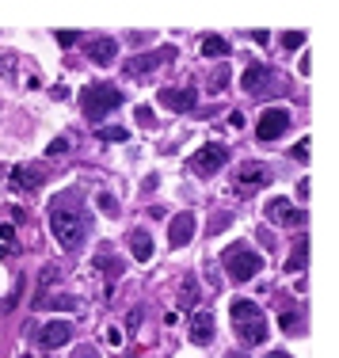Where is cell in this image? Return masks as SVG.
<instances>
[{"instance_id":"1","label":"cell","mask_w":339,"mask_h":358,"mask_svg":"<svg viewBox=\"0 0 339 358\" xmlns=\"http://www.w3.org/2000/svg\"><path fill=\"white\" fill-rule=\"evenodd\" d=\"M50 233L57 236V244H62L65 252L80 248L84 233H88V217H84V210L76 206L73 194H65V199L54 202V210H50Z\"/></svg>"},{"instance_id":"2","label":"cell","mask_w":339,"mask_h":358,"mask_svg":"<svg viewBox=\"0 0 339 358\" xmlns=\"http://www.w3.org/2000/svg\"><path fill=\"white\" fill-rule=\"evenodd\" d=\"M229 317H233L236 339H240L244 347H259V343H267L271 328H267V317H264V309H259L256 301H248V297H236V301L229 305Z\"/></svg>"},{"instance_id":"3","label":"cell","mask_w":339,"mask_h":358,"mask_svg":"<svg viewBox=\"0 0 339 358\" xmlns=\"http://www.w3.org/2000/svg\"><path fill=\"white\" fill-rule=\"evenodd\" d=\"M222 263H225V275L233 278V282H252V278L259 275V267H264L259 252H252L248 244H229Z\"/></svg>"},{"instance_id":"4","label":"cell","mask_w":339,"mask_h":358,"mask_svg":"<svg viewBox=\"0 0 339 358\" xmlns=\"http://www.w3.org/2000/svg\"><path fill=\"white\" fill-rule=\"evenodd\" d=\"M80 103H84V115H88L92 122H99L103 115H111V110L122 107V92H118L115 84H88Z\"/></svg>"},{"instance_id":"5","label":"cell","mask_w":339,"mask_h":358,"mask_svg":"<svg viewBox=\"0 0 339 358\" xmlns=\"http://www.w3.org/2000/svg\"><path fill=\"white\" fill-rule=\"evenodd\" d=\"M286 130H290V110L286 107H267L264 115H259L256 138L259 141H275V138H282Z\"/></svg>"},{"instance_id":"6","label":"cell","mask_w":339,"mask_h":358,"mask_svg":"<svg viewBox=\"0 0 339 358\" xmlns=\"http://www.w3.org/2000/svg\"><path fill=\"white\" fill-rule=\"evenodd\" d=\"M225 160H229L225 145H206V149H199L191 157V172L194 176H214V172H222V168H225Z\"/></svg>"},{"instance_id":"7","label":"cell","mask_w":339,"mask_h":358,"mask_svg":"<svg viewBox=\"0 0 339 358\" xmlns=\"http://www.w3.org/2000/svg\"><path fill=\"white\" fill-rule=\"evenodd\" d=\"M271 168L267 164H259V160H248V164H240L236 168V191L240 194H248V191H256V187H264V183H271Z\"/></svg>"},{"instance_id":"8","label":"cell","mask_w":339,"mask_h":358,"mask_svg":"<svg viewBox=\"0 0 339 358\" xmlns=\"http://www.w3.org/2000/svg\"><path fill=\"white\" fill-rule=\"evenodd\" d=\"M73 339V324L69 320H50L38 328V347L42 351H57V347H65Z\"/></svg>"},{"instance_id":"9","label":"cell","mask_w":339,"mask_h":358,"mask_svg":"<svg viewBox=\"0 0 339 358\" xmlns=\"http://www.w3.org/2000/svg\"><path fill=\"white\" fill-rule=\"evenodd\" d=\"M264 214H267L271 225H301L305 221V210H298L294 202H286V199H271L264 206Z\"/></svg>"},{"instance_id":"10","label":"cell","mask_w":339,"mask_h":358,"mask_svg":"<svg viewBox=\"0 0 339 358\" xmlns=\"http://www.w3.org/2000/svg\"><path fill=\"white\" fill-rule=\"evenodd\" d=\"M240 84H244V92H252V96H259V92L264 88H282V84H278V76L271 73V69H264V65H248V69H244V76H240Z\"/></svg>"},{"instance_id":"11","label":"cell","mask_w":339,"mask_h":358,"mask_svg":"<svg viewBox=\"0 0 339 358\" xmlns=\"http://www.w3.org/2000/svg\"><path fill=\"white\" fill-rule=\"evenodd\" d=\"M46 183V168H38V164H15L12 168V187L15 191H38V187Z\"/></svg>"},{"instance_id":"12","label":"cell","mask_w":339,"mask_h":358,"mask_svg":"<svg viewBox=\"0 0 339 358\" xmlns=\"http://www.w3.org/2000/svg\"><path fill=\"white\" fill-rule=\"evenodd\" d=\"M191 236H194V214H187V210H183V214L172 217V229H168V244H172V248H187Z\"/></svg>"},{"instance_id":"13","label":"cell","mask_w":339,"mask_h":358,"mask_svg":"<svg viewBox=\"0 0 339 358\" xmlns=\"http://www.w3.org/2000/svg\"><path fill=\"white\" fill-rule=\"evenodd\" d=\"M160 103L172 107V110H194V103H199V92L194 88H160Z\"/></svg>"},{"instance_id":"14","label":"cell","mask_w":339,"mask_h":358,"mask_svg":"<svg viewBox=\"0 0 339 358\" xmlns=\"http://www.w3.org/2000/svg\"><path fill=\"white\" fill-rule=\"evenodd\" d=\"M115 54H118V42H115V38H92V42H88V57H92L96 65H111Z\"/></svg>"},{"instance_id":"15","label":"cell","mask_w":339,"mask_h":358,"mask_svg":"<svg viewBox=\"0 0 339 358\" xmlns=\"http://www.w3.org/2000/svg\"><path fill=\"white\" fill-rule=\"evenodd\" d=\"M191 339L194 343H210V339H214V313H194L191 317Z\"/></svg>"},{"instance_id":"16","label":"cell","mask_w":339,"mask_h":358,"mask_svg":"<svg viewBox=\"0 0 339 358\" xmlns=\"http://www.w3.org/2000/svg\"><path fill=\"white\" fill-rule=\"evenodd\" d=\"M130 248H134V259H138V263L152 259V241H149L145 229H134V233H130Z\"/></svg>"},{"instance_id":"17","label":"cell","mask_w":339,"mask_h":358,"mask_svg":"<svg viewBox=\"0 0 339 358\" xmlns=\"http://www.w3.org/2000/svg\"><path fill=\"white\" fill-rule=\"evenodd\" d=\"M194 305H199V282H194V275H187L180 286V309H194Z\"/></svg>"},{"instance_id":"18","label":"cell","mask_w":339,"mask_h":358,"mask_svg":"<svg viewBox=\"0 0 339 358\" xmlns=\"http://www.w3.org/2000/svg\"><path fill=\"white\" fill-rule=\"evenodd\" d=\"M229 54V42L222 35H206L202 38V57H225Z\"/></svg>"},{"instance_id":"19","label":"cell","mask_w":339,"mask_h":358,"mask_svg":"<svg viewBox=\"0 0 339 358\" xmlns=\"http://www.w3.org/2000/svg\"><path fill=\"white\" fill-rule=\"evenodd\" d=\"M157 65H160V57H157V54H141V57H134V62L126 65V73H130V76H138V73H145V69L152 73Z\"/></svg>"},{"instance_id":"20","label":"cell","mask_w":339,"mask_h":358,"mask_svg":"<svg viewBox=\"0 0 339 358\" xmlns=\"http://www.w3.org/2000/svg\"><path fill=\"white\" fill-rule=\"evenodd\" d=\"M38 309H80V301H76V297H38Z\"/></svg>"},{"instance_id":"21","label":"cell","mask_w":339,"mask_h":358,"mask_svg":"<svg viewBox=\"0 0 339 358\" xmlns=\"http://www.w3.org/2000/svg\"><path fill=\"white\" fill-rule=\"evenodd\" d=\"M305 259H309V241H301L298 248H294L290 263H286V271H301V267H305Z\"/></svg>"},{"instance_id":"22","label":"cell","mask_w":339,"mask_h":358,"mask_svg":"<svg viewBox=\"0 0 339 358\" xmlns=\"http://www.w3.org/2000/svg\"><path fill=\"white\" fill-rule=\"evenodd\" d=\"M99 141H130V130H126V126H103V130H99Z\"/></svg>"},{"instance_id":"23","label":"cell","mask_w":339,"mask_h":358,"mask_svg":"<svg viewBox=\"0 0 339 358\" xmlns=\"http://www.w3.org/2000/svg\"><path fill=\"white\" fill-rule=\"evenodd\" d=\"M282 331H290V336H298V331H301L298 313H282Z\"/></svg>"},{"instance_id":"24","label":"cell","mask_w":339,"mask_h":358,"mask_svg":"<svg viewBox=\"0 0 339 358\" xmlns=\"http://www.w3.org/2000/svg\"><path fill=\"white\" fill-rule=\"evenodd\" d=\"M46 152H50V157H62V152H69V138H54V141L46 145Z\"/></svg>"},{"instance_id":"25","label":"cell","mask_w":339,"mask_h":358,"mask_svg":"<svg viewBox=\"0 0 339 358\" xmlns=\"http://www.w3.org/2000/svg\"><path fill=\"white\" fill-rule=\"evenodd\" d=\"M301 42H305L301 31H286V35H282V46H286V50H298Z\"/></svg>"},{"instance_id":"26","label":"cell","mask_w":339,"mask_h":358,"mask_svg":"<svg viewBox=\"0 0 339 358\" xmlns=\"http://www.w3.org/2000/svg\"><path fill=\"white\" fill-rule=\"evenodd\" d=\"M229 88V69L222 65V69H217V76H214V92H225Z\"/></svg>"},{"instance_id":"27","label":"cell","mask_w":339,"mask_h":358,"mask_svg":"<svg viewBox=\"0 0 339 358\" xmlns=\"http://www.w3.org/2000/svg\"><path fill=\"white\" fill-rule=\"evenodd\" d=\"M73 42H80L76 31H57V46H73Z\"/></svg>"},{"instance_id":"28","label":"cell","mask_w":339,"mask_h":358,"mask_svg":"<svg viewBox=\"0 0 339 358\" xmlns=\"http://www.w3.org/2000/svg\"><path fill=\"white\" fill-rule=\"evenodd\" d=\"M229 221H233V217H229V214H217L214 221H210V233H222V229L229 225Z\"/></svg>"},{"instance_id":"29","label":"cell","mask_w":339,"mask_h":358,"mask_svg":"<svg viewBox=\"0 0 339 358\" xmlns=\"http://www.w3.org/2000/svg\"><path fill=\"white\" fill-rule=\"evenodd\" d=\"M294 157H298V160H309V138H305L301 145H294Z\"/></svg>"},{"instance_id":"30","label":"cell","mask_w":339,"mask_h":358,"mask_svg":"<svg viewBox=\"0 0 339 358\" xmlns=\"http://www.w3.org/2000/svg\"><path fill=\"white\" fill-rule=\"evenodd\" d=\"M99 206H103V214H115V199H111V194H99Z\"/></svg>"},{"instance_id":"31","label":"cell","mask_w":339,"mask_h":358,"mask_svg":"<svg viewBox=\"0 0 339 358\" xmlns=\"http://www.w3.org/2000/svg\"><path fill=\"white\" fill-rule=\"evenodd\" d=\"M138 122L141 126H152V110L149 107H138Z\"/></svg>"},{"instance_id":"32","label":"cell","mask_w":339,"mask_h":358,"mask_svg":"<svg viewBox=\"0 0 339 358\" xmlns=\"http://www.w3.org/2000/svg\"><path fill=\"white\" fill-rule=\"evenodd\" d=\"M0 241L12 244V241H15V225H0Z\"/></svg>"},{"instance_id":"33","label":"cell","mask_w":339,"mask_h":358,"mask_svg":"<svg viewBox=\"0 0 339 358\" xmlns=\"http://www.w3.org/2000/svg\"><path fill=\"white\" fill-rule=\"evenodd\" d=\"M50 96H54V99H69V88H65V84H57V88H50Z\"/></svg>"},{"instance_id":"34","label":"cell","mask_w":339,"mask_h":358,"mask_svg":"<svg viewBox=\"0 0 339 358\" xmlns=\"http://www.w3.org/2000/svg\"><path fill=\"white\" fill-rule=\"evenodd\" d=\"M229 126H236V130H244V115H240V110H233V115H229Z\"/></svg>"},{"instance_id":"35","label":"cell","mask_w":339,"mask_h":358,"mask_svg":"<svg viewBox=\"0 0 339 358\" xmlns=\"http://www.w3.org/2000/svg\"><path fill=\"white\" fill-rule=\"evenodd\" d=\"M107 343H115V347H118V343H122V331L111 328V331H107Z\"/></svg>"},{"instance_id":"36","label":"cell","mask_w":339,"mask_h":358,"mask_svg":"<svg viewBox=\"0 0 339 358\" xmlns=\"http://www.w3.org/2000/svg\"><path fill=\"white\" fill-rule=\"evenodd\" d=\"M76 358H96V351H92V347H80V351H76Z\"/></svg>"},{"instance_id":"37","label":"cell","mask_w":339,"mask_h":358,"mask_svg":"<svg viewBox=\"0 0 339 358\" xmlns=\"http://www.w3.org/2000/svg\"><path fill=\"white\" fill-rule=\"evenodd\" d=\"M267 358H290V355H286V351H271Z\"/></svg>"}]
</instances>
